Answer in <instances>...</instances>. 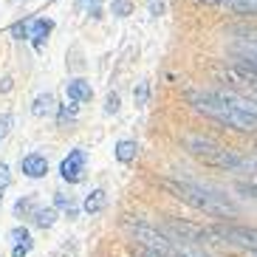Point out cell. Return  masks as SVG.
Returning a JSON list of instances; mask_svg holds the SVG:
<instances>
[{
	"label": "cell",
	"instance_id": "ffe728a7",
	"mask_svg": "<svg viewBox=\"0 0 257 257\" xmlns=\"http://www.w3.org/2000/svg\"><path fill=\"white\" fill-rule=\"evenodd\" d=\"M12 37L15 40H29V23H15L12 26Z\"/></svg>",
	"mask_w": 257,
	"mask_h": 257
},
{
	"label": "cell",
	"instance_id": "d4e9b609",
	"mask_svg": "<svg viewBox=\"0 0 257 257\" xmlns=\"http://www.w3.org/2000/svg\"><path fill=\"white\" fill-rule=\"evenodd\" d=\"M9 127H12V116H0V142L6 139Z\"/></svg>",
	"mask_w": 257,
	"mask_h": 257
},
{
	"label": "cell",
	"instance_id": "7402d4cb",
	"mask_svg": "<svg viewBox=\"0 0 257 257\" xmlns=\"http://www.w3.org/2000/svg\"><path fill=\"white\" fill-rule=\"evenodd\" d=\"M31 246H34L31 240H26V243H15V249H12V257H29Z\"/></svg>",
	"mask_w": 257,
	"mask_h": 257
},
{
	"label": "cell",
	"instance_id": "7c38bea8",
	"mask_svg": "<svg viewBox=\"0 0 257 257\" xmlns=\"http://www.w3.org/2000/svg\"><path fill=\"white\" fill-rule=\"evenodd\" d=\"M31 218H34V223H37L40 229H51L54 223H57V209H51V206H37Z\"/></svg>",
	"mask_w": 257,
	"mask_h": 257
},
{
	"label": "cell",
	"instance_id": "4fadbf2b",
	"mask_svg": "<svg viewBox=\"0 0 257 257\" xmlns=\"http://www.w3.org/2000/svg\"><path fill=\"white\" fill-rule=\"evenodd\" d=\"M54 204H57V209H62L65 212V215H68V218H76V204L74 201H71V195H65V192H57V195H54Z\"/></svg>",
	"mask_w": 257,
	"mask_h": 257
},
{
	"label": "cell",
	"instance_id": "4316f807",
	"mask_svg": "<svg viewBox=\"0 0 257 257\" xmlns=\"http://www.w3.org/2000/svg\"><path fill=\"white\" fill-rule=\"evenodd\" d=\"M249 43H257V37H254V40H249Z\"/></svg>",
	"mask_w": 257,
	"mask_h": 257
},
{
	"label": "cell",
	"instance_id": "3957f363",
	"mask_svg": "<svg viewBox=\"0 0 257 257\" xmlns=\"http://www.w3.org/2000/svg\"><path fill=\"white\" fill-rule=\"evenodd\" d=\"M184 147L189 156L204 161L206 167L215 170H226V173H257V159H246L232 147H223L209 136H184Z\"/></svg>",
	"mask_w": 257,
	"mask_h": 257
},
{
	"label": "cell",
	"instance_id": "5b68a950",
	"mask_svg": "<svg viewBox=\"0 0 257 257\" xmlns=\"http://www.w3.org/2000/svg\"><path fill=\"white\" fill-rule=\"evenodd\" d=\"M85 164H88V153L82 150V147H76V150H71L65 159H62L60 164V175L62 181L68 184H79L85 178Z\"/></svg>",
	"mask_w": 257,
	"mask_h": 257
},
{
	"label": "cell",
	"instance_id": "d6986e66",
	"mask_svg": "<svg viewBox=\"0 0 257 257\" xmlns=\"http://www.w3.org/2000/svg\"><path fill=\"white\" fill-rule=\"evenodd\" d=\"M9 237H12L15 243H26V240H31V237H29V229H26V226H15L12 232H9Z\"/></svg>",
	"mask_w": 257,
	"mask_h": 257
},
{
	"label": "cell",
	"instance_id": "83f0119b",
	"mask_svg": "<svg viewBox=\"0 0 257 257\" xmlns=\"http://www.w3.org/2000/svg\"><path fill=\"white\" fill-rule=\"evenodd\" d=\"M85 3H91V0H85Z\"/></svg>",
	"mask_w": 257,
	"mask_h": 257
},
{
	"label": "cell",
	"instance_id": "9c48e42d",
	"mask_svg": "<svg viewBox=\"0 0 257 257\" xmlns=\"http://www.w3.org/2000/svg\"><path fill=\"white\" fill-rule=\"evenodd\" d=\"M31 113L37 116V119H46V116H54L57 113V99H54V93H37L34 96V102H31Z\"/></svg>",
	"mask_w": 257,
	"mask_h": 257
},
{
	"label": "cell",
	"instance_id": "ba28073f",
	"mask_svg": "<svg viewBox=\"0 0 257 257\" xmlns=\"http://www.w3.org/2000/svg\"><path fill=\"white\" fill-rule=\"evenodd\" d=\"M54 23L48 20V17H40V20H31L29 23V40L34 43V48H43L46 46L48 34H51Z\"/></svg>",
	"mask_w": 257,
	"mask_h": 257
},
{
	"label": "cell",
	"instance_id": "5bb4252c",
	"mask_svg": "<svg viewBox=\"0 0 257 257\" xmlns=\"http://www.w3.org/2000/svg\"><path fill=\"white\" fill-rule=\"evenodd\" d=\"M76 110H79V102L68 99V105H62V110H60V127H65V124H71L76 119Z\"/></svg>",
	"mask_w": 257,
	"mask_h": 257
},
{
	"label": "cell",
	"instance_id": "8992f818",
	"mask_svg": "<svg viewBox=\"0 0 257 257\" xmlns=\"http://www.w3.org/2000/svg\"><path fill=\"white\" fill-rule=\"evenodd\" d=\"M20 170H23V175H29V178H43V175L48 173V161H46V156H40V153H29V156L20 159Z\"/></svg>",
	"mask_w": 257,
	"mask_h": 257
},
{
	"label": "cell",
	"instance_id": "9a60e30c",
	"mask_svg": "<svg viewBox=\"0 0 257 257\" xmlns=\"http://www.w3.org/2000/svg\"><path fill=\"white\" fill-rule=\"evenodd\" d=\"M110 9H113L116 17H130V12H133V3H130V0H110Z\"/></svg>",
	"mask_w": 257,
	"mask_h": 257
},
{
	"label": "cell",
	"instance_id": "52a82bcc",
	"mask_svg": "<svg viewBox=\"0 0 257 257\" xmlns=\"http://www.w3.org/2000/svg\"><path fill=\"white\" fill-rule=\"evenodd\" d=\"M65 93H68V99H74V102H91L93 99V88L88 79H82V76H76V79H68L65 82Z\"/></svg>",
	"mask_w": 257,
	"mask_h": 257
},
{
	"label": "cell",
	"instance_id": "6da1fadb",
	"mask_svg": "<svg viewBox=\"0 0 257 257\" xmlns=\"http://www.w3.org/2000/svg\"><path fill=\"white\" fill-rule=\"evenodd\" d=\"M187 99L198 113L209 116L237 133L257 130V102H246L223 91H187Z\"/></svg>",
	"mask_w": 257,
	"mask_h": 257
},
{
	"label": "cell",
	"instance_id": "30bf717a",
	"mask_svg": "<svg viewBox=\"0 0 257 257\" xmlns=\"http://www.w3.org/2000/svg\"><path fill=\"white\" fill-rule=\"evenodd\" d=\"M107 198H105V189H93V192H88V198H85L82 209L88 212V215H99V212L105 209Z\"/></svg>",
	"mask_w": 257,
	"mask_h": 257
},
{
	"label": "cell",
	"instance_id": "2e32d148",
	"mask_svg": "<svg viewBox=\"0 0 257 257\" xmlns=\"http://www.w3.org/2000/svg\"><path fill=\"white\" fill-rule=\"evenodd\" d=\"M34 209H37V206H34V201H31V198H20V201L15 204L17 215H34Z\"/></svg>",
	"mask_w": 257,
	"mask_h": 257
},
{
	"label": "cell",
	"instance_id": "cb8c5ba5",
	"mask_svg": "<svg viewBox=\"0 0 257 257\" xmlns=\"http://www.w3.org/2000/svg\"><path fill=\"white\" fill-rule=\"evenodd\" d=\"M243 192V195H249V198H257V181H251V184H240L237 187Z\"/></svg>",
	"mask_w": 257,
	"mask_h": 257
},
{
	"label": "cell",
	"instance_id": "8fae6325",
	"mask_svg": "<svg viewBox=\"0 0 257 257\" xmlns=\"http://www.w3.org/2000/svg\"><path fill=\"white\" fill-rule=\"evenodd\" d=\"M116 159L121 161V164H130V161L136 159V153H139V144L133 142V139H121L119 144H116Z\"/></svg>",
	"mask_w": 257,
	"mask_h": 257
},
{
	"label": "cell",
	"instance_id": "603a6c76",
	"mask_svg": "<svg viewBox=\"0 0 257 257\" xmlns=\"http://www.w3.org/2000/svg\"><path fill=\"white\" fill-rule=\"evenodd\" d=\"M133 96H136V105H144V102H147V82H139V88L133 91Z\"/></svg>",
	"mask_w": 257,
	"mask_h": 257
},
{
	"label": "cell",
	"instance_id": "277c9868",
	"mask_svg": "<svg viewBox=\"0 0 257 257\" xmlns=\"http://www.w3.org/2000/svg\"><path fill=\"white\" fill-rule=\"evenodd\" d=\"M127 232L130 237L142 246L144 251H156V254H175V240L170 237V234L159 232L156 226H150V223H133V220H127Z\"/></svg>",
	"mask_w": 257,
	"mask_h": 257
},
{
	"label": "cell",
	"instance_id": "7a4b0ae2",
	"mask_svg": "<svg viewBox=\"0 0 257 257\" xmlns=\"http://www.w3.org/2000/svg\"><path fill=\"white\" fill-rule=\"evenodd\" d=\"M161 187L170 189L178 201L189 204L195 212H204V215H212V218H237V212H240L237 204L229 195H223L220 189L189 181V178H164Z\"/></svg>",
	"mask_w": 257,
	"mask_h": 257
},
{
	"label": "cell",
	"instance_id": "ac0fdd59",
	"mask_svg": "<svg viewBox=\"0 0 257 257\" xmlns=\"http://www.w3.org/2000/svg\"><path fill=\"white\" fill-rule=\"evenodd\" d=\"M119 107H121L119 93H107V99H105V113H119Z\"/></svg>",
	"mask_w": 257,
	"mask_h": 257
},
{
	"label": "cell",
	"instance_id": "484cf974",
	"mask_svg": "<svg viewBox=\"0 0 257 257\" xmlns=\"http://www.w3.org/2000/svg\"><path fill=\"white\" fill-rule=\"evenodd\" d=\"M144 257H170V254H156V251H144Z\"/></svg>",
	"mask_w": 257,
	"mask_h": 257
},
{
	"label": "cell",
	"instance_id": "e0dca14e",
	"mask_svg": "<svg viewBox=\"0 0 257 257\" xmlns=\"http://www.w3.org/2000/svg\"><path fill=\"white\" fill-rule=\"evenodd\" d=\"M9 184H12V170H9V164H0V195L9 189Z\"/></svg>",
	"mask_w": 257,
	"mask_h": 257
},
{
	"label": "cell",
	"instance_id": "44dd1931",
	"mask_svg": "<svg viewBox=\"0 0 257 257\" xmlns=\"http://www.w3.org/2000/svg\"><path fill=\"white\" fill-rule=\"evenodd\" d=\"M164 0H147V12H150L153 17H161L164 15Z\"/></svg>",
	"mask_w": 257,
	"mask_h": 257
}]
</instances>
